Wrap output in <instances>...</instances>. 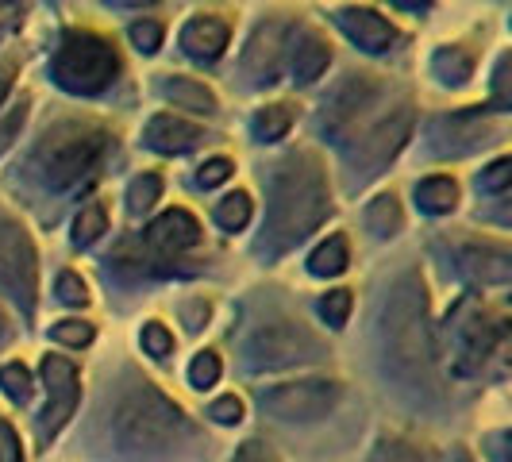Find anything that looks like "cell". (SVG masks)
<instances>
[{
    "label": "cell",
    "mask_w": 512,
    "mask_h": 462,
    "mask_svg": "<svg viewBox=\"0 0 512 462\" xmlns=\"http://www.w3.org/2000/svg\"><path fill=\"white\" fill-rule=\"evenodd\" d=\"M366 228L374 231L378 239H389L401 231V205L393 197H378L374 205L366 208Z\"/></svg>",
    "instance_id": "25"
},
{
    "label": "cell",
    "mask_w": 512,
    "mask_h": 462,
    "mask_svg": "<svg viewBox=\"0 0 512 462\" xmlns=\"http://www.w3.org/2000/svg\"><path fill=\"white\" fill-rule=\"evenodd\" d=\"M231 170H235V166H231L228 158H208L205 166H201V174H197V181H201L205 189H212V185H224V181L231 178Z\"/></svg>",
    "instance_id": "39"
},
{
    "label": "cell",
    "mask_w": 512,
    "mask_h": 462,
    "mask_svg": "<svg viewBox=\"0 0 512 462\" xmlns=\"http://www.w3.org/2000/svg\"><path fill=\"white\" fill-rule=\"evenodd\" d=\"M409 131H412V108H401L397 116L382 120V124L370 131L366 139H359V147L347 154V158H351V170H355V178H359V181L374 178V174L382 170L385 162H389L393 154L405 147Z\"/></svg>",
    "instance_id": "9"
},
{
    "label": "cell",
    "mask_w": 512,
    "mask_h": 462,
    "mask_svg": "<svg viewBox=\"0 0 512 462\" xmlns=\"http://www.w3.org/2000/svg\"><path fill=\"white\" fill-rule=\"evenodd\" d=\"M108 151V135L93 124H58L43 135L39 151H35V166L51 189H70L85 174L97 170V162Z\"/></svg>",
    "instance_id": "3"
},
{
    "label": "cell",
    "mask_w": 512,
    "mask_h": 462,
    "mask_svg": "<svg viewBox=\"0 0 512 462\" xmlns=\"http://www.w3.org/2000/svg\"><path fill=\"white\" fill-rule=\"evenodd\" d=\"M335 24H339V31L351 43H359L362 51L370 54L389 51L397 43V27L389 24L385 16H378V12H370V8H339L335 12Z\"/></svg>",
    "instance_id": "12"
},
{
    "label": "cell",
    "mask_w": 512,
    "mask_h": 462,
    "mask_svg": "<svg viewBox=\"0 0 512 462\" xmlns=\"http://www.w3.org/2000/svg\"><path fill=\"white\" fill-rule=\"evenodd\" d=\"M0 282L16 293V301L24 308H35V285H39V262H35V247L27 239V231L8 220L0 212Z\"/></svg>",
    "instance_id": "7"
},
{
    "label": "cell",
    "mask_w": 512,
    "mask_h": 462,
    "mask_svg": "<svg viewBox=\"0 0 512 462\" xmlns=\"http://www.w3.org/2000/svg\"><path fill=\"white\" fill-rule=\"evenodd\" d=\"M0 389L12 397V401H27L31 397V374H27L24 362H8L0 370Z\"/></svg>",
    "instance_id": "30"
},
{
    "label": "cell",
    "mask_w": 512,
    "mask_h": 462,
    "mask_svg": "<svg viewBox=\"0 0 512 462\" xmlns=\"http://www.w3.org/2000/svg\"><path fill=\"white\" fill-rule=\"evenodd\" d=\"M509 181H512V162H509V158H497V162L489 166L486 174L478 178V185H482L486 193H501V189H505Z\"/></svg>",
    "instance_id": "36"
},
{
    "label": "cell",
    "mask_w": 512,
    "mask_h": 462,
    "mask_svg": "<svg viewBox=\"0 0 512 462\" xmlns=\"http://www.w3.org/2000/svg\"><path fill=\"white\" fill-rule=\"evenodd\" d=\"M328 62H332L328 43L316 39V35H301V43L293 47V77L301 85H308V81H316V77L328 70Z\"/></svg>",
    "instance_id": "20"
},
{
    "label": "cell",
    "mask_w": 512,
    "mask_h": 462,
    "mask_svg": "<svg viewBox=\"0 0 512 462\" xmlns=\"http://www.w3.org/2000/svg\"><path fill=\"white\" fill-rule=\"evenodd\" d=\"M104 231H108V216H104V208L89 205L74 220V243L77 247H89V243H97V239H101Z\"/></svg>",
    "instance_id": "28"
},
{
    "label": "cell",
    "mask_w": 512,
    "mask_h": 462,
    "mask_svg": "<svg viewBox=\"0 0 512 462\" xmlns=\"http://www.w3.org/2000/svg\"><path fill=\"white\" fill-rule=\"evenodd\" d=\"M347 312H351V293L347 289H335L320 301V316L332 324V328H343L347 324Z\"/></svg>",
    "instance_id": "32"
},
{
    "label": "cell",
    "mask_w": 512,
    "mask_h": 462,
    "mask_svg": "<svg viewBox=\"0 0 512 462\" xmlns=\"http://www.w3.org/2000/svg\"><path fill=\"white\" fill-rule=\"evenodd\" d=\"M216 378H220V359L212 351H201L193 359V366H189V385L193 389H208V385H216Z\"/></svg>",
    "instance_id": "31"
},
{
    "label": "cell",
    "mask_w": 512,
    "mask_h": 462,
    "mask_svg": "<svg viewBox=\"0 0 512 462\" xmlns=\"http://www.w3.org/2000/svg\"><path fill=\"white\" fill-rule=\"evenodd\" d=\"M432 70H436V77L443 85H462L466 77L474 74V58L462 51V47H443L432 58Z\"/></svg>",
    "instance_id": "23"
},
{
    "label": "cell",
    "mask_w": 512,
    "mask_h": 462,
    "mask_svg": "<svg viewBox=\"0 0 512 462\" xmlns=\"http://www.w3.org/2000/svg\"><path fill=\"white\" fill-rule=\"evenodd\" d=\"M370 462H432V455H428L424 447L409 443V439H382V443L374 447Z\"/></svg>",
    "instance_id": "26"
},
{
    "label": "cell",
    "mask_w": 512,
    "mask_h": 462,
    "mask_svg": "<svg viewBox=\"0 0 512 462\" xmlns=\"http://www.w3.org/2000/svg\"><path fill=\"white\" fill-rule=\"evenodd\" d=\"M43 378H47L51 405L43 412L39 432H43V436H54L77 409V370H74V362L58 359V355H47V359H43Z\"/></svg>",
    "instance_id": "11"
},
{
    "label": "cell",
    "mask_w": 512,
    "mask_h": 462,
    "mask_svg": "<svg viewBox=\"0 0 512 462\" xmlns=\"http://www.w3.org/2000/svg\"><path fill=\"white\" fill-rule=\"evenodd\" d=\"M455 462H474V459H470V455H466V451H459V455H455Z\"/></svg>",
    "instance_id": "50"
},
{
    "label": "cell",
    "mask_w": 512,
    "mask_h": 462,
    "mask_svg": "<svg viewBox=\"0 0 512 462\" xmlns=\"http://www.w3.org/2000/svg\"><path fill=\"white\" fill-rule=\"evenodd\" d=\"M235 462H270V455H266L258 443H247V447L235 455Z\"/></svg>",
    "instance_id": "44"
},
{
    "label": "cell",
    "mask_w": 512,
    "mask_h": 462,
    "mask_svg": "<svg viewBox=\"0 0 512 462\" xmlns=\"http://www.w3.org/2000/svg\"><path fill=\"white\" fill-rule=\"evenodd\" d=\"M208 416H212L216 424H239V420H243V401H239V397H220V401H212Z\"/></svg>",
    "instance_id": "40"
},
{
    "label": "cell",
    "mask_w": 512,
    "mask_h": 462,
    "mask_svg": "<svg viewBox=\"0 0 512 462\" xmlns=\"http://www.w3.org/2000/svg\"><path fill=\"white\" fill-rule=\"evenodd\" d=\"M24 120H27V101H20V108H12V112H8L4 120H0V154L12 147V139L20 135Z\"/></svg>",
    "instance_id": "37"
},
{
    "label": "cell",
    "mask_w": 512,
    "mask_h": 462,
    "mask_svg": "<svg viewBox=\"0 0 512 462\" xmlns=\"http://www.w3.org/2000/svg\"><path fill=\"white\" fill-rule=\"evenodd\" d=\"M197 239H201V224H197L189 212H181V208L158 216L151 224V243L158 251H166V255H178L185 247H193Z\"/></svg>",
    "instance_id": "16"
},
{
    "label": "cell",
    "mask_w": 512,
    "mask_h": 462,
    "mask_svg": "<svg viewBox=\"0 0 512 462\" xmlns=\"http://www.w3.org/2000/svg\"><path fill=\"white\" fill-rule=\"evenodd\" d=\"M293 124V108L289 104H270V108H262L255 120H251V128H255V139L262 143H278L285 131Z\"/></svg>",
    "instance_id": "24"
},
{
    "label": "cell",
    "mask_w": 512,
    "mask_h": 462,
    "mask_svg": "<svg viewBox=\"0 0 512 462\" xmlns=\"http://www.w3.org/2000/svg\"><path fill=\"white\" fill-rule=\"evenodd\" d=\"M316 339L293 324V320H274V324H262L251 343H247V362L255 370H282V366H293V362L316 359Z\"/></svg>",
    "instance_id": "6"
},
{
    "label": "cell",
    "mask_w": 512,
    "mask_h": 462,
    "mask_svg": "<svg viewBox=\"0 0 512 462\" xmlns=\"http://www.w3.org/2000/svg\"><path fill=\"white\" fill-rule=\"evenodd\" d=\"M116 70H120V62H116L112 47L89 31H70L54 54V81L70 93H101L116 77Z\"/></svg>",
    "instance_id": "5"
},
{
    "label": "cell",
    "mask_w": 512,
    "mask_h": 462,
    "mask_svg": "<svg viewBox=\"0 0 512 462\" xmlns=\"http://www.w3.org/2000/svg\"><path fill=\"white\" fill-rule=\"evenodd\" d=\"M247 220H251V197L247 193H231V197H224L216 205V224L224 231L247 228Z\"/></svg>",
    "instance_id": "27"
},
{
    "label": "cell",
    "mask_w": 512,
    "mask_h": 462,
    "mask_svg": "<svg viewBox=\"0 0 512 462\" xmlns=\"http://www.w3.org/2000/svg\"><path fill=\"white\" fill-rule=\"evenodd\" d=\"M58 301H66V305H85V301H89V289H85V282H81L77 274H62V278H58Z\"/></svg>",
    "instance_id": "38"
},
{
    "label": "cell",
    "mask_w": 512,
    "mask_h": 462,
    "mask_svg": "<svg viewBox=\"0 0 512 462\" xmlns=\"http://www.w3.org/2000/svg\"><path fill=\"white\" fill-rule=\"evenodd\" d=\"M131 43H135V51L154 54L158 47H162V27L151 24V20H143V24H131Z\"/></svg>",
    "instance_id": "35"
},
{
    "label": "cell",
    "mask_w": 512,
    "mask_h": 462,
    "mask_svg": "<svg viewBox=\"0 0 512 462\" xmlns=\"http://www.w3.org/2000/svg\"><path fill=\"white\" fill-rule=\"evenodd\" d=\"M0 462H24L20 459V439L4 420H0Z\"/></svg>",
    "instance_id": "41"
},
{
    "label": "cell",
    "mask_w": 512,
    "mask_h": 462,
    "mask_svg": "<svg viewBox=\"0 0 512 462\" xmlns=\"http://www.w3.org/2000/svg\"><path fill=\"white\" fill-rule=\"evenodd\" d=\"M162 97L174 101L178 108L201 112V116H212V112H216V97L208 93L201 81H193V77H166V81H162Z\"/></svg>",
    "instance_id": "19"
},
{
    "label": "cell",
    "mask_w": 512,
    "mask_h": 462,
    "mask_svg": "<svg viewBox=\"0 0 512 462\" xmlns=\"http://www.w3.org/2000/svg\"><path fill=\"white\" fill-rule=\"evenodd\" d=\"M158 193H162V178H158V174H143V178L131 181L128 208H131V212H147V208L158 201Z\"/></svg>",
    "instance_id": "29"
},
{
    "label": "cell",
    "mask_w": 512,
    "mask_h": 462,
    "mask_svg": "<svg viewBox=\"0 0 512 462\" xmlns=\"http://www.w3.org/2000/svg\"><path fill=\"white\" fill-rule=\"evenodd\" d=\"M459 266L470 282L482 285H505L512 278V258L497 247H462Z\"/></svg>",
    "instance_id": "15"
},
{
    "label": "cell",
    "mask_w": 512,
    "mask_h": 462,
    "mask_svg": "<svg viewBox=\"0 0 512 462\" xmlns=\"http://www.w3.org/2000/svg\"><path fill=\"white\" fill-rule=\"evenodd\" d=\"M455 355H459V370H474V366H482L486 355L493 351V343H497V324L489 320L486 312L478 305H459L455 312Z\"/></svg>",
    "instance_id": "10"
},
{
    "label": "cell",
    "mask_w": 512,
    "mask_h": 462,
    "mask_svg": "<svg viewBox=\"0 0 512 462\" xmlns=\"http://www.w3.org/2000/svg\"><path fill=\"white\" fill-rule=\"evenodd\" d=\"M382 351L385 362L405 382H428L432 374V335H428V297L416 274L393 285L382 308Z\"/></svg>",
    "instance_id": "1"
},
{
    "label": "cell",
    "mask_w": 512,
    "mask_h": 462,
    "mask_svg": "<svg viewBox=\"0 0 512 462\" xmlns=\"http://www.w3.org/2000/svg\"><path fill=\"white\" fill-rule=\"evenodd\" d=\"M185 320H189V332H197L201 324L208 320V305L205 301H193V305L185 308Z\"/></svg>",
    "instance_id": "43"
},
{
    "label": "cell",
    "mask_w": 512,
    "mask_h": 462,
    "mask_svg": "<svg viewBox=\"0 0 512 462\" xmlns=\"http://www.w3.org/2000/svg\"><path fill=\"white\" fill-rule=\"evenodd\" d=\"M416 201H420L424 212L443 216V212H451V208L459 205V189H455V181L451 178H428V181H420Z\"/></svg>",
    "instance_id": "21"
},
{
    "label": "cell",
    "mask_w": 512,
    "mask_h": 462,
    "mask_svg": "<svg viewBox=\"0 0 512 462\" xmlns=\"http://www.w3.org/2000/svg\"><path fill=\"white\" fill-rule=\"evenodd\" d=\"M432 139H436L432 143L436 154H466L489 143V128L474 116H447V120H436Z\"/></svg>",
    "instance_id": "13"
},
{
    "label": "cell",
    "mask_w": 512,
    "mask_h": 462,
    "mask_svg": "<svg viewBox=\"0 0 512 462\" xmlns=\"http://www.w3.org/2000/svg\"><path fill=\"white\" fill-rule=\"evenodd\" d=\"M278 62H282V27H258L251 47L243 54L247 74H255V81H274L278 77Z\"/></svg>",
    "instance_id": "17"
},
{
    "label": "cell",
    "mask_w": 512,
    "mask_h": 462,
    "mask_svg": "<svg viewBox=\"0 0 512 462\" xmlns=\"http://www.w3.org/2000/svg\"><path fill=\"white\" fill-rule=\"evenodd\" d=\"M347 239L343 235H332L324 247H316L312 258H308V270L316 274V278H335V274H343L347 270Z\"/></svg>",
    "instance_id": "22"
},
{
    "label": "cell",
    "mask_w": 512,
    "mask_h": 462,
    "mask_svg": "<svg viewBox=\"0 0 512 462\" xmlns=\"http://www.w3.org/2000/svg\"><path fill=\"white\" fill-rule=\"evenodd\" d=\"M328 185L316 166V158L297 154L289 158L278 181H274V216H270V235H274V251H285L293 243H301L308 231H316L328 216Z\"/></svg>",
    "instance_id": "2"
},
{
    "label": "cell",
    "mask_w": 512,
    "mask_h": 462,
    "mask_svg": "<svg viewBox=\"0 0 512 462\" xmlns=\"http://www.w3.org/2000/svg\"><path fill=\"white\" fill-rule=\"evenodd\" d=\"M112 8H143V4H154V0H108Z\"/></svg>",
    "instance_id": "47"
},
{
    "label": "cell",
    "mask_w": 512,
    "mask_h": 462,
    "mask_svg": "<svg viewBox=\"0 0 512 462\" xmlns=\"http://www.w3.org/2000/svg\"><path fill=\"white\" fill-rule=\"evenodd\" d=\"M8 339V324H4V316H0V343Z\"/></svg>",
    "instance_id": "49"
},
{
    "label": "cell",
    "mask_w": 512,
    "mask_h": 462,
    "mask_svg": "<svg viewBox=\"0 0 512 462\" xmlns=\"http://www.w3.org/2000/svg\"><path fill=\"white\" fill-rule=\"evenodd\" d=\"M147 147L158 154H185L193 151L205 135H201V128L197 124H185V120H178V116H154L151 124H147Z\"/></svg>",
    "instance_id": "14"
},
{
    "label": "cell",
    "mask_w": 512,
    "mask_h": 462,
    "mask_svg": "<svg viewBox=\"0 0 512 462\" xmlns=\"http://www.w3.org/2000/svg\"><path fill=\"white\" fill-rule=\"evenodd\" d=\"M12 74H16V62L4 58V62H0V101H4V93L12 89Z\"/></svg>",
    "instance_id": "45"
},
{
    "label": "cell",
    "mask_w": 512,
    "mask_h": 462,
    "mask_svg": "<svg viewBox=\"0 0 512 462\" xmlns=\"http://www.w3.org/2000/svg\"><path fill=\"white\" fill-rule=\"evenodd\" d=\"M181 47L185 54H193V58H220V51L228 47V24L224 20H212V16H197V20H189L185 31H181Z\"/></svg>",
    "instance_id": "18"
},
{
    "label": "cell",
    "mask_w": 512,
    "mask_h": 462,
    "mask_svg": "<svg viewBox=\"0 0 512 462\" xmlns=\"http://www.w3.org/2000/svg\"><path fill=\"white\" fill-rule=\"evenodd\" d=\"M143 347H147V355H154V359H166L174 351V335L166 332L162 324H147L143 328Z\"/></svg>",
    "instance_id": "33"
},
{
    "label": "cell",
    "mask_w": 512,
    "mask_h": 462,
    "mask_svg": "<svg viewBox=\"0 0 512 462\" xmlns=\"http://www.w3.org/2000/svg\"><path fill=\"white\" fill-rule=\"evenodd\" d=\"M189 432L178 405H170L158 389L143 385L131 397H124L120 416H116V439L124 451H162L174 447Z\"/></svg>",
    "instance_id": "4"
},
{
    "label": "cell",
    "mask_w": 512,
    "mask_h": 462,
    "mask_svg": "<svg viewBox=\"0 0 512 462\" xmlns=\"http://www.w3.org/2000/svg\"><path fill=\"white\" fill-rule=\"evenodd\" d=\"M335 401H339V385L324 378L274 385L262 393V409L278 420H320L335 409Z\"/></svg>",
    "instance_id": "8"
},
{
    "label": "cell",
    "mask_w": 512,
    "mask_h": 462,
    "mask_svg": "<svg viewBox=\"0 0 512 462\" xmlns=\"http://www.w3.org/2000/svg\"><path fill=\"white\" fill-rule=\"evenodd\" d=\"M493 89H497V97H493V104L497 108H505L509 104V54L497 62V74H493Z\"/></svg>",
    "instance_id": "42"
},
{
    "label": "cell",
    "mask_w": 512,
    "mask_h": 462,
    "mask_svg": "<svg viewBox=\"0 0 512 462\" xmlns=\"http://www.w3.org/2000/svg\"><path fill=\"white\" fill-rule=\"evenodd\" d=\"M24 0H0V16H16Z\"/></svg>",
    "instance_id": "46"
},
{
    "label": "cell",
    "mask_w": 512,
    "mask_h": 462,
    "mask_svg": "<svg viewBox=\"0 0 512 462\" xmlns=\"http://www.w3.org/2000/svg\"><path fill=\"white\" fill-rule=\"evenodd\" d=\"M397 4H401V8H412V12H420L428 0H397Z\"/></svg>",
    "instance_id": "48"
},
{
    "label": "cell",
    "mask_w": 512,
    "mask_h": 462,
    "mask_svg": "<svg viewBox=\"0 0 512 462\" xmlns=\"http://www.w3.org/2000/svg\"><path fill=\"white\" fill-rule=\"evenodd\" d=\"M54 339L66 343V347H85L93 339V328L81 324V320H62V324H54Z\"/></svg>",
    "instance_id": "34"
}]
</instances>
